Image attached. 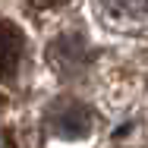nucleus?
Here are the masks:
<instances>
[{
	"label": "nucleus",
	"mask_w": 148,
	"mask_h": 148,
	"mask_svg": "<svg viewBox=\"0 0 148 148\" xmlns=\"http://www.w3.org/2000/svg\"><path fill=\"white\" fill-rule=\"evenodd\" d=\"M47 129L60 139H82L91 132V110L76 98H60L47 107Z\"/></svg>",
	"instance_id": "f257e3e1"
},
{
	"label": "nucleus",
	"mask_w": 148,
	"mask_h": 148,
	"mask_svg": "<svg viewBox=\"0 0 148 148\" xmlns=\"http://www.w3.org/2000/svg\"><path fill=\"white\" fill-rule=\"evenodd\" d=\"M47 57H51V66L60 76H79L88 63V44L79 35H63L51 44Z\"/></svg>",
	"instance_id": "f03ea898"
},
{
	"label": "nucleus",
	"mask_w": 148,
	"mask_h": 148,
	"mask_svg": "<svg viewBox=\"0 0 148 148\" xmlns=\"http://www.w3.org/2000/svg\"><path fill=\"white\" fill-rule=\"evenodd\" d=\"M25 54V35L16 22H0V82H10L19 73V63Z\"/></svg>",
	"instance_id": "7ed1b4c3"
},
{
	"label": "nucleus",
	"mask_w": 148,
	"mask_h": 148,
	"mask_svg": "<svg viewBox=\"0 0 148 148\" xmlns=\"http://www.w3.org/2000/svg\"><path fill=\"white\" fill-rule=\"evenodd\" d=\"M98 3L107 19H132V16H142L148 0H98Z\"/></svg>",
	"instance_id": "20e7f679"
},
{
	"label": "nucleus",
	"mask_w": 148,
	"mask_h": 148,
	"mask_svg": "<svg viewBox=\"0 0 148 148\" xmlns=\"http://www.w3.org/2000/svg\"><path fill=\"white\" fill-rule=\"evenodd\" d=\"M38 3H44V6H57V3H63V0H38Z\"/></svg>",
	"instance_id": "39448f33"
}]
</instances>
